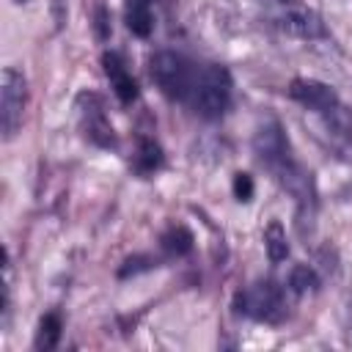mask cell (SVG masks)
I'll list each match as a JSON object with an SVG mask.
<instances>
[{
  "instance_id": "6da1fadb",
  "label": "cell",
  "mask_w": 352,
  "mask_h": 352,
  "mask_svg": "<svg viewBox=\"0 0 352 352\" xmlns=\"http://www.w3.org/2000/svg\"><path fill=\"white\" fill-rule=\"evenodd\" d=\"M192 107L204 118H217L231 102V77L223 66H204L192 82Z\"/></svg>"
},
{
  "instance_id": "7a4b0ae2",
  "label": "cell",
  "mask_w": 352,
  "mask_h": 352,
  "mask_svg": "<svg viewBox=\"0 0 352 352\" xmlns=\"http://www.w3.org/2000/svg\"><path fill=\"white\" fill-rule=\"evenodd\" d=\"M148 72H151L154 85L168 99H187L190 96L195 77H192V69H190V63H187L184 55L170 52V50L154 52L151 60H148Z\"/></svg>"
},
{
  "instance_id": "3957f363",
  "label": "cell",
  "mask_w": 352,
  "mask_h": 352,
  "mask_svg": "<svg viewBox=\"0 0 352 352\" xmlns=\"http://www.w3.org/2000/svg\"><path fill=\"white\" fill-rule=\"evenodd\" d=\"M236 311L258 322H280L286 316L283 294L272 280H261L236 294Z\"/></svg>"
},
{
  "instance_id": "277c9868",
  "label": "cell",
  "mask_w": 352,
  "mask_h": 352,
  "mask_svg": "<svg viewBox=\"0 0 352 352\" xmlns=\"http://www.w3.org/2000/svg\"><path fill=\"white\" fill-rule=\"evenodd\" d=\"M25 99H28L25 77L16 69L6 66L0 74V129H3L6 140H11L16 135V129L22 126Z\"/></svg>"
},
{
  "instance_id": "5b68a950",
  "label": "cell",
  "mask_w": 352,
  "mask_h": 352,
  "mask_svg": "<svg viewBox=\"0 0 352 352\" xmlns=\"http://www.w3.org/2000/svg\"><path fill=\"white\" fill-rule=\"evenodd\" d=\"M275 25L292 36H300V38H316L324 33L322 19L311 8H305L302 3H294V0L280 3V8L275 11Z\"/></svg>"
},
{
  "instance_id": "8992f818",
  "label": "cell",
  "mask_w": 352,
  "mask_h": 352,
  "mask_svg": "<svg viewBox=\"0 0 352 352\" xmlns=\"http://www.w3.org/2000/svg\"><path fill=\"white\" fill-rule=\"evenodd\" d=\"M289 96H292L294 102H300L302 107H311V110H319V113L336 110V104H338V96H336V91H333L327 82L308 80V77L292 80Z\"/></svg>"
},
{
  "instance_id": "52a82bcc",
  "label": "cell",
  "mask_w": 352,
  "mask_h": 352,
  "mask_svg": "<svg viewBox=\"0 0 352 352\" xmlns=\"http://www.w3.org/2000/svg\"><path fill=\"white\" fill-rule=\"evenodd\" d=\"M253 146H256V154H258L261 162H267V165L275 168L278 173L286 168V160H289L286 154H289V151H286V140H283V132H280L278 124H270V126L258 129Z\"/></svg>"
},
{
  "instance_id": "ba28073f",
  "label": "cell",
  "mask_w": 352,
  "mask_h": 352,
  "mask_svg": "<svg viewBox=\"0 0 352 352\" xmlns=\"http://www.w3.org/2000/svg\"><path fill=\"white\" fill-rule=\"evenodd\" d=\"M102 63H104V72H107V77H110V82H113L116 96H118L124 104H129V102L138 96V85H135V80L126 74L121 58H118L116 52H104V55H102Z\"/></svg>"
},
{
  "instance_id": "9c48e42d",
  "label": "cell",
  "mask_w": 352,
  "mask_h": 352,
  "mask_svg": "<svg viewBox=\"0 0 352 352\" xmlns=\"http://www.w3.org/2000/svg\"><path fill=\"white\" fill-rule=\"evenodd\" d=\"M126 25L135 36L146 38L151 33V11L148 0H126Z\"/></svg>"
},
{
  "instance_id": "30bf717a",
  "label": "cell",
  "mask_w": 352,
  "mask_h": 352,
  "mask_svg": "<svg viewBox=\"0 0 352 352\" xmlns=\"http://www.w3.org/2000/svg\"><path fill=\"white\" fill-rule=\"evenodd\" d=\"M264 248L270 261H283L289 256V242H286V231L280 228V223H270L264 231Z\"/></svg>"
},
{
  "instance_id": "8fae6325",
  "label": "cell",
  "mask_w": 352,
  "mask_h": 352,
  "mask_svg": "<svg viewBox=\"0 0 352 352\" xmlns=\"http://www.w3.org/2000/svg\"><path fill=\"white\" fill-rule=\"evenodd\" d=\"M162 248L168 253H176V256H184L192 250V234L184 228V226H173L170 231L162 234Z\"/></svg>"
},
{
  "instance_id": "7c38bea8",
  "label": "cell",
  "mask_w": 352,
  "mask_h": 352,
  "mask_svg": "<svg viewBox=\"0 0 352 352\" xmlns=\"http://www.w3.org/2000/svg\"><path fill=\"white\" fill-rule=\"evenodd\" d=\"M60 338V319L55 314H47L41 322H38V336H36V349H52Z\"/></svg>"
},
{
  "instance_id": "4fadbf2b",
  "label": "cell",
  "mask_w": 352,
  "mask_h": 352,
  "mask_svg": "<svg viewBox=\"0 0 352 352\" xmlns=\"http://www.w3.org/2000/svg\"><path fill=\"white\" fill-rule=\"evenodd\" d=\"M289 286H292V292L305 294V292H311V289H316V286H319V278H316V272H314L308 264H297V267L292 270Z\"/></svg>"
},
{
  "instance_id": "5bb4252c",
  "label": "cell",
  "mask_w": 352,
  "mask_h": 352,
  "mask_svg": "<svg viewBox=\"0 0 352 352\" xmlns=\"http://www.w3.org/2000/svg\"><path fill=\"white\" fill-rule=\"evenodd\" d=\"M160 162H162L160 146L154 140H143L140 143V168L143 170H154V168H160Z\"/></svg>"
},
{
  "instance_id": "9a60e30c",
  "label": "cell",
  "mask_w": 352,
  "mask_h": 352,
  "mask_svg": "<svg viewBox=\"0 0 352 352\" xmlns=\"http://www.w3.org/2000/svg\"><path fill=\"white\" fill-rule=\"evenodd\" d=\"M234 195L239 201H250L253 198V179L248 173H236L234 176Z\"/></svg>"
}]
</instances>
